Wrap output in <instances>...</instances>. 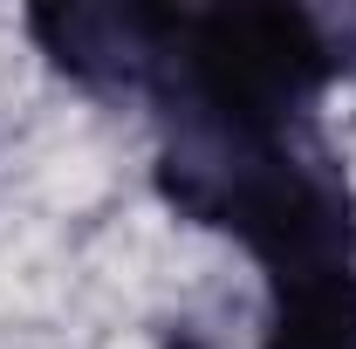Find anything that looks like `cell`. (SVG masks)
Listing matches in <instances>:
<instances>
[{
	"instance_id": "1",
	"label": "cell",
	"mask_w": 356,
	"mask_h": 349,
	"mask_svg": "<svg viewBox=\"0 0 356 349\" xmlns=\"http://www.w3.org/2000/svg\"><path fill=\"white\" fill-rule=\"evenodd\" d=\"M158 185L185 219L233 233L267 267V288L356 267V199L309 124H199L178 117Z\"/></svg>"
},
{
	"instance_id": "2",
	"label": "cell",
	"mask_w": 356,
	"mask_h": 349,
	"mask_svg": "<svg viewBox=\"0 0 356 349\" xmlns=\"http://www.w3.org/2000/svg\"><path fill=\"white\" fill-rule=\"evenodd\" d=\"M28 35L42 55L89 89H144L172 42V7H35Z\"/></svg>"
},
{
	"instance_id": "3",
	"label": "cell",
	"mask_w": 356,
	"mask_h": 349,
	"mask_svg": "<svg viewBox=\"0 0 356 349\" xmlns=\"http://www.w3.org/2000/svg\"><path fill=\"white\" fill-rule=\"evenodd\" d=\"M261 349H356V267L267 288Z\"/></svg>"
}]
</instances>
